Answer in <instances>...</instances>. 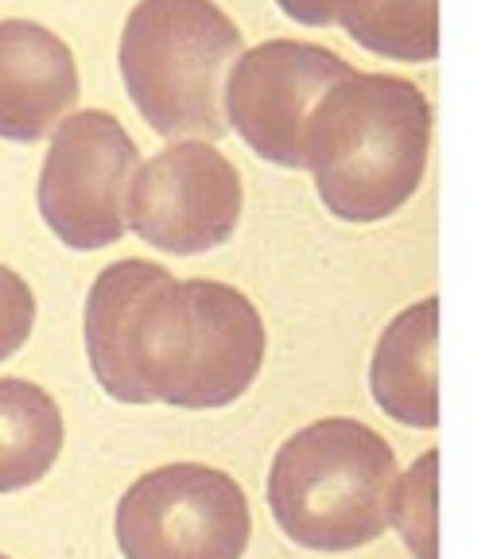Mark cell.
I'll use <instances>...</instances> for the list:
<instances>
[{"label": "cell", "instance_id": "obj_9", "mask_svg": "<svg viewBox=\"0 0 497 559\" xmlns=\"http://www.w3.org/2000/svg\"><path fill=\"white\" fill-rule=\"evenodd\" d=\"M74 55L51 27L0 20V140L35 144L79 102Z\"/></svg>", "mask_w": 497, "mask_h": 559}, {"label": "cell", "instance_id": "obj_13", "mask_svg": "<svg viewBox=\"0 0 497 559\" xmlns=\"http://www.w3.org/2000/svg\"><path fill=\"white\" fill-rule=\"evenodd\" d=\"M436 451L419 454V463L404 474V481L393 493V516L389 524L401 528L409 548L416 559H436V493H431V478H436Z\"/></svg>", "mask_w": 497, "mask_h": 559}, {"label": "cell", "instance_id": "obj_10", "mask_svg": "<svg viewBox=\"0 0 497 559\" xmlns=\"http://www.w3.org/2000/svg\"><path fill=\"white\" fill-rule=\"evenodd\" d=\"M436 334L439 299L404 307L377 338L369 389L377 408L404 428H439V381H436Z\"/></svg>", "mask_w": 497, "mask_h": 559}, {"label": "cell", "instance_id": "obj_5", "mask_svg": "<svg viewBox=\"0 0 497 559\" xmlns=\"http://www.w3.org/2000/svg\"><path fill=\"white\" fill-rule=\"evenodd\" d=\"M253 536L245 489L226 471L167 463L140 474L117 501L125 559H241Z\"/></svg>", "mask_w": 497, "mask_h": 559}, {"label": "cell", "instance_id": "obj_15", "mask_svg": "<svg viewBox=\"0 0 497 559\" xmlns=\"http://www.w3.org/2000/svg\"><path fill=\"white\" fill-rule=\"evenodd\" d=\"M0 559H9V556H0Z\"/></svg>", "mask_w": 497, "mask_h": 559}, {"label": "cell", "instance_id": "obj_7", "mask_svg": "<svg viewBox=\"0 0 497 559\" xmlns=\"http://www.w3.org/2000/svg\"><path fill=\"white\" fill-rule=\"evenodd\" d=\"M237 222L241 175L206 140H179L132 179L129 229L159 253H210L234 237Z\"/></svg>", "mask_w": 497, "mask_h": 559}, {"label": "cell", "instance_id": "obj_11", "mask_svg": "<svg viewBox=\"0 0 497 559\" xmlns=\"http://www.w3.org/2000/svg\"><path fill=\"white\" fill-rule=\"evenodd\" d=\"M284 16L307 27L342 24L366 51L397 62L439 55V0H276Z\"/></svg>", "mask_w": 497, "mask_h": 559}, {"label": "cell", "instance_id": "obj_1", "mask_svg": "<svg viewBox=\"0 0 497 559\" xmlns=\"http://www.w3.org/2000/svg\"><path fill=\"white\" fill-rule=\"evenodd\" d=\"M86 354L121 404L226 408L264 366V323L222 280H175L156 261H117L86 296Z\"/></svg>", "mask_w": 497, "mask_h": 559}, {"label": "cell", "instance_id": "obj_3", "mask_svg": "<svg viewBox=\"0 0 497 559\" xmlns=\"http://www.w3.org/2000/svg\"><path fill=\"white\" fill-rule=\"evenodd\" d=\"M397 459L362 419L331 416L299 428L269 471L280 533L311 551H354L389 528Z\"/></svg>", "mask_w": 497, "mask_h": 559}, {"label": "cell", "instance_id": "obj_14", "mask_svg": "<svg viewBox=\"0 0 497 559\" xmlns=\"http://www.w3.org/2000/svg\"><path fill=\"white\" fill-rule=\"evenodd\" d=\"M35 326V296L20 272L0 264V361H9Z\"/></svg>", "mask_w": 497, "mask_h": 559}, {"label": "cell", "instance_id": "obj_4", "mask_svg": "<svg viewBox=\"0 0 497 559\" xmlns=\"http://www.w3.org/2000/svg\"><path fill=\"white\" fill-rule=\"evenodd\" d=\"M121 79L140 117L167 140L229 132L226 70L241 32L214 0H140L121 32Z\"/></svg>", "mask_w": 497, "mask_h": 559}, {"label": "cell", "instance_id": "obj_12", "mask_svg": "<svg viewBox=\"0 0 497 559\" xmlns=\"http://www.w3.org/2000/svg\"><path fill=\"white\" fill-rule=\"evenodd\" d=\"M62 412L47 389L0 377V493L44 481L62 454Z\"/></svg>", "mask_w": 497, "mask_h": 559}, {"label": "cell", "instance_id": "obj_2", "mask_svg": "<svg viewBox=\"0 0 497 559\" xmlns=\"http://www.w3.org/2000/svg\"><path fill=\"white\" fill-rule=\"evenodd\" d=\"M431 105L397 74L350 70L315 105L304 167L323 206L342 222H381L416 194L428 171Z\"/></svg>", "mask_w": 497, "mask_h": 559}, {"label": "cell", "instance_id": "obj_8", "mask_svg": "<svg viewBox=\"0 0 497 559\" xmlns=\"http://www.w3.org/2000/svg\"><path fill=\"white\" fill-rule=\"evenodd\" d=\"M350 62L327 47L269 39L234 62L226 82V121L261 159L304 167V136L315 105L350 74Z\"/></svg>", "mask_w": 497, "mask_h": 559}, {"label": "cell", "instance_id": "obj_6", "mask_svg": "<svg viewBox=\"0 0 497 559\" xmlns=\"http://www.w3.org/2000/svg\"><path fill=\"white\" fill-rule=\"evenodd\" d=\"M140 152L105 109H82L55 129L39 171V214L67 249H105L125 237Z\"/></svg>", "mask_w": 497, "mask_h": 559}]
</instances>
